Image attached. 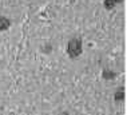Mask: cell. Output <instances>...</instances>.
<instances>
[{"mask_svg":"<svg viewBox=\"0 0 127 115\" xmlns=\"http://www.w3.org/2000/svg\"><path fill=\"white\" fill-rule=\"evenodd\" d=\"M82 52V42L80 39H72L68 43V54L71 58H76Z\"/></svg>","mask_w":127,"mask_h":115,"instance_id":"1","label":"cell"},{"mask_svg":"<svg viewBox=\"0 0 127 115\" xmlns=\"http://www.w3.org/2000/svg\"><path fill=\"white\" fill-rule=\"evenodd\" d=\"M9 20L8 19H6V17L0 16V31H3V29H7L9 27Z\"/></svg>","mask_w":127,"mask_h":115,"instance_id":"2","label":"cell"},{"mask_svg":"<svg viewBox=\"0 0 127 115\" xmlns=\"http://www.w3.org/2000/svg\"><path fill=\"white\" fill-rule=\"evenodd\" d=\"M114 3H115L114 0H107V1H106L104 4H106V7H107V8H111V7L114 6Z\"/></svg>","mask_w":127,"mask_h":115,"instance_id":"3","label":"cell"},{"mask_svg":"<svg viewBox=\"0 0 127 115\" xmlns=\"http://www.w3.org/2000/svg\"><path fill=\"white\" fill-rule=\"evenodd\" d=\"M114 1H115V3H120L122 0H114Z\"/></svg>","mask_w":127,"mask_h":115,"instance_id":"4","label":"cell"}]
</instances>
